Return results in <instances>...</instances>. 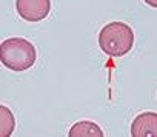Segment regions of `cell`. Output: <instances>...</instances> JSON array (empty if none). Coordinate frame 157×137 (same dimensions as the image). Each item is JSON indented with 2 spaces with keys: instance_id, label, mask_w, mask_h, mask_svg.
I'll return each mask as SVG.
<instances>
[{
  "instance_id": "obj_1",
  "label": "cell",
  "mask_w": 157,
  "mask_h": 137,
  "mask_svg": "<svg viewBox=\"0 0 157 137\" xmlns=\"http://www.w3.org/2000/svg\"><path fill=\"white\" fill-rule=\"evenodd\" d=\"M134 45V31L123 22H109L99 32V46L109 57L126 55Z\"/></svg>"
},
{
  "instance_id": "obj_2",
  "label": "cell",
  "mask_w": 157,
  "mask_h": 137,
  "mask_svg": "<svg viewBox=\"0 0 157 137\" xmlns=\"http://www.w3.org/2000/svg\"><path fill=\"white\" fill-rule=\"evenodd\" d=\"M2 63L13 71L22 73L34 66L37 52L34 45L23 37H10L2 42L0 46Z\"/></svg>"
},
{
  "instance_id": "obj_3",
  "label": "cell",
  "mask_w": 157,
  "mask_h": 137,
  "mask_svg": "<svg viewBox=\"0 0 157 137\" xmlns=\"http://www.w3.org/2000/svg\"><path fill=\"white\" fill-rule=\"evenodd\" d=\"M16 10L26 22H40L49 16L51 0H16Z\"/></svg>"
},
{
  "instance_id": "obj_4",
  "label": "cell",
  "mask_w": 157,
  "mask_h": 137,
  "mask_svg": "<svg viewBox=\"0 0 157 137\" xmlns=\"http://www.w3.org/2000/svg\"><path fill=\"white\" fill-rule=\"evenodd\" d=\"M131 135L132 137H145V135L157 137V112H152V111L140 112L131 123Z\"/></svg>"
},
{
  "instance_id": "obj_5",
  "label": "cell",
  "mask_w": 157,
  "mask_h": 137,
  "mask_svg": "<svg viewBox=\"0 0 157 137\" xmlns=\"http://www.w3.org/2000/svg\"><path fill=\"white\" fill-rule=\"evenodd\" d=\"M69 137H103L102 128L91 120H80L68 131Z\"/></svg>"
},
{
  "instance_id": "obj_6",
  "label": "cell",
  "mask_w": 157,
  "mask_h": 137,
  "mask_svg": "<svg viewBox=\"0 0 157 137\" xmlns=\"http://www.w3.org/2000/svg\"><path fill=\"white\" fill-rule=\"evenodd\" d=\"M0 135L2 137H8L14 132V128H16V119H14V114L13 111L2 105L0 106Z\"/></svg>"
},
{
  "instance_id": "obj_7",
  "label": "cell",
  "mask_w": 157,
  "mask_h": 137,
  "mask_svg": "<svg viewBox=\"0 0 157 137\" xmlns=\"http://www.w3.org/2000/svg\"><path fill=\"white\" fill-rule=\"evenodd\" d=\"M145 3L151 8H157V0H145Z\"/></svg>"
}]
</instances>
